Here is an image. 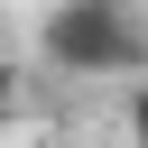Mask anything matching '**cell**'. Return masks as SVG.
Listing matches in <instances>:
<instances>
[{
  "instance_id": "cell-1",
  "label": "cell",
  "mask_w": 148,
  "mask_h": 148,
  "mask_svg": "<svg viewBox=\"0 0 148 148\" xmlns=\"http://www.w3.org/2000/svg\"><path fill=\"white\" fill-rule=\"evenodd\" d=\"M37 56L56 74H148V18L139 0H56Z\"/></svg>"
},
{
  "instance_id": "cell-2",
  "label": "cell",
  "mask_w": 148,
  "mask_h": 148,
  "mask_svg": "<svg viewBox=\"0 0 148 148\" xmlns=\"http://www.w3.org/2000/svg\"><path fill=\"white\" fill-rule=\"evenodd\" d=\"M130 148H148V74H139V92H130Z\"/></svg>"
}]
</instances>
